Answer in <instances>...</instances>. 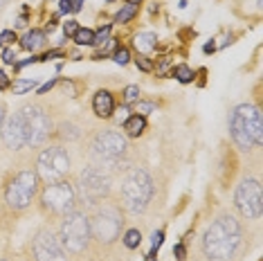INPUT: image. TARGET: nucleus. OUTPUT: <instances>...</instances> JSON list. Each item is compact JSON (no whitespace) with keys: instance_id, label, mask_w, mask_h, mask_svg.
Returning a JSON list of instances; mask_svg holds the SVG:
<instances>
[{"instance_id":"obj_15","label":"nucleus","mask_w":263,"mask_h":261,"mask_svg":"<svg viewBox=\"0 0 263 261\" xmlns=\"http://www.w3.org/2000/svg\"><path fill=\"white\" fill-rule=\"evenodd\" d=\"M92 110L97 117H110L115 113V102H112V95L108 90H99L92 97Z\"/></svg>"},{"instance_id":"obj_31","label":"nucleus","mask_w":263,"mask_h":261,"mask_svg":"<svg viewBox=\"0 0 263 261\" xmlns=\"http://www.w3.org/2000/svg\"><path fill=\"white\" fill-rule=\"evenodd\" d=\"M16 41V34L11 32V29H5V32H0V45H9Z\"/></svg>"},{"instance_id":"obj_36","label":"nucleus","mask_w":263,"mask_h":261,"mask_svg":"<svg viewBox=\"0 0 263 261\" xmlns=\"http://www.w3.org/2000/svg\"><path fill=\"white\" fill-rule=\"evenodd\" d=\"M5 88H9V77L0 70V90H5Z\"/></svg>"},{"instance_id":"obj_6","label":"nucleus","mask_w":263,"mask_h":261,"mask_svg":"<svg viewBox=\"0 0 263 261\" xmlns=\"http://www.w3.org/2000/svg\"><path fill=\"white\" fill-rule=\"evenodd\" d=\"M124 228L122 210L115 203H99L95 205V214L90 216V236L95 243L108 248L112 246Z\"/></svg>"},{"instance_id":"obj_21","label":"nucleus","mask_w":263,"mask_h":261,"mask_svg":"<svg viewBox=\"0 0 263 261\" xmlns=\"http://www.w3.org/2000/svg\"><path fill=\"white\" fill-rule=\"evenodd\" d=\"M140 241H142L140 230H128V232L124 234V246H126L128 250H135V248L140 246Z\"/></svg>"},{"instance_id":"obj_33","label":"nucleus","mask_w":263,"mask_h":261,"mask_svg":"<svg viewBox=\"0 0 263 261\" xmlns=\"http://www.w3.org/2000/svg\"><path fill=\"white\" fill-rule=\"evenodd\" d=\"M3 61H5V63H11V65L16 63V52L11 50V47H7V50L3 52Z\"/></svg>"},{"instance_id":"obj_42","label":"nucleus","mask_w":263,"mask_h":261,"mask_svg":"<svg viewBox=\"0 0 263 261\" xmlns=\"http://www.w3.org/2000/svg\"><path fill=\"white\" fill-rule=\"evenodd\" d=\"M0 261H5V259H3V257H0Z\"/></svg>"},{"instance_id":"obj_19","label":"nucleus","mask_w":263,"mask_h":261,"mask_svg":"<svg viewBox=\"0 0 263 261\" xmlns=\"http://www.w3.org/2000/svg\"><path fill=\"white\" fill-rule=\"evenodd\" d=\"M173 77H178L180 84H189V81L194 79V72H191L189 65H176V68H173Z\"/></svg>"},{"instance_id":"obj_34","label":"nucleus","mask_w":263,"mask_h":261,"mask_svg":"<svg viewBox=\"0 0 263 261\" xmlns=\"http://www.w3.org/2000/svg\"><path fill=\"white\" fill-rule=\"evenodd\" d=\"M162 241H164V232H162V230L153 232V250H158V248L162 246Z\"/></svg>"},{"instance_id":"obj_12","label":"nucleus","mask_w":263,"mask_h":261,"mask_svg":"<svg viewBox=\"0 0 263 261\" xmlns=\"http://www.w3.org/2000/svg\"><path fill=\"white\" fill-rule=\"evenodd\" d=\"M261 182L256 178H245L241 180V185L236 187L234 194V205L238 210V214L248 221H254V218L261 216Z\"/></svg>"},{"instance_id":"obj_29","label":"nucleus","mask_w":263,"mask_h":261,"mask_svg":"<svg viewBox=\"0 0 263 261\" xmlns=\"http://www.w3.org/2000/svg\"><path fill=\"white\" fill-rule=\"evenodd\" d=\"M108 34H110V25H104V27H101L97 34H95V41H92V45H99V43H104V41L108 39Z\"/></svg>"},{"instance_id":"obj_30","label":"nucleus","mask_w":263,"mask_h":261,"mask_svg":"<svg viewBox=\"0 0 263 261\" xmlns=\"http://www.w3.org/2000/svg\"><path fill=\"white\" fill-rule=\"evenodd\" d=\"M63 32H65V36H74V34L79 32V23H77V21H68L63 25Z\"/></svg>"},{"instance_id":"obj_2","label":"nucleus","mask_w":263,"mask_h":261,"mask_svg":"<svg viewBox=\"0 0 263 261\" xmlns=\"http://www.w3.org/2000/svg\"><path fill=\"white\" fill-rule=\"evenodd\" d=\"M230 135L241 151H252L256 146H261L263 140L261 110L252 104L236 106L230 117Z\"/></svg>"},{"instance_id":"obj_7","label":"nucleus","mask_w":263,"mask_h":261,"mask_svg":"<svg viewBox=\"0 0 263 261\" xmlns=\"http://www.w3.org/2000/svg\"><path fill=\"white\" fill-rule=\"evenodd\" d=\"M74 189H77V198H81L83 203H88L92 207L104 203L112 189L110 171L99 169V167H95V164H88V167L81 169Z\"/></svg>"},{"instance_id":"obj_35","label":"nucleus","mask_w":263,"mask_h":261,"mask_svg":"<svg viewBox=\"0 0 263 261\" xmlns=\"http://www.w3.org/2000/svg\"><path fill=\"white\" fill-rule=\"evenodd\" d=\"M173 254H176V259H178V261H184V254H187V250H184L182 243H178V246L173 248Z\"/></svg>"},{"instance_id":"obj_25","label":"nucleus","mask_w":263,"mask_h":261,"mask_svg":"<svg viewBox=\"0 0 263 261\" xmlns=\"http://www.w3.org/2000/svg\"><path fill=\"white\" fill-rule=\"evenodd\" d=\"M59 135H61L63 140H77L81 133H79V128H77V126H72V124H63L61 133H59Z\"/></svg>"},{"instance_id":"obj_37","label":"nucleus","mask_w":263,"mask_h":261,"mask_svg":"<svg viewBox=\"0 0 263 261\" xmlns=\"http://www.w3.org/2000/svg\"><path fill=\"white\" fill-rule=\"evenodd\" d=\"M54 84H57V79H52V81H47L45 86H41V90H39V95H45V92H50L52 88H54Z\"/></svg>"},{"instance_id":"obj_3","label":"nucleus","mask_w":263,"mask_h":261,"mask_svg":"<svg viewBox=\"0 0 263 261\" xmlns=\"http://www.w3.org/2000/svg\"><path fill=\"white\" fill-rule=\"evenodd\" d=\"M90 160L95 167L99 169H117L124 162L128 153V142L126 135L119 133V130L106 128V130H97L95 138L90 140Z\"/></svg>"},{"instance_id":"obj_41","label":"nucleus","mask_w":263,"mask_h":261,"mask_svg":"<svg viewBox=\"0 0 263 261\" xmlns=\"http://www.w3.org/2000/svg\"><path fill=\"white\" fill-rule=\"evenodd\" d=\"M7 3H9V0H0V9H3L5 5H7Z\"/></svg>"},{"instance_id":"obj_24","label":"nucleus","mask_w":263,"mask_h":261,"mask_svg":"<svg viewBox=\"0 0 263 261\" xmlns=\"http://www.w3.org/2000/svg\"><path fill=\"white\" fill-rule=\"evenodd\" d=\"M81 3H83V0H61V7H59V11H61V14L79 11L81 9Z\"/></svg>"},{"instance_id":"obj_9","label":"nucleus","mask_w":263,"mask_h":261,"mask_svg":"<svg viewBox=\"0 0 263 261\" xmlns=\"http://www.w3.org/2000/svg\"><path fill=\"white\" fill-rule=\"evenodd\" d=\"M41 207H43L45 214L50 216H65L72 210H77V189L70 180H59L52 182L43 189L41 194Z\"/></svg>"},{"instance_id":"obj_1","label":"nucleus","mask_w":263,"mask_h":261,"mask_svg":"<svg viewBox=\"0 0 263 261\" xmlns=\"http://www.w3.org/2000/svg\"><path fill=\"white\" fill-rule=\"evenodd\" d=\"M243 243L241 223L232 214H220L202 236V252L209 261H234Z\"/></svg>"},{"instance_id":"obj_4","label":"nucleus","mask_w":263,"mask_h":261,"mask_svg":"<svg viewBox=\"0 0 263 261\" xmlns=\"http://www.w3.org/2000/svg\"><path fill=\"white\" fill-rule=\"evenodd\" d=\"M124 207L130 214H142L148 207L153 196V178L144 167H130L122 178V189H119Z\"/></svg>"},{"instance_id":"obj_27","label":"nucleus","mask_w":263,"mask_h":261,"mask_svg":"<svg viewBox=\"0 0 263 261\" xmlns=\"http://www.w3.org/2000/svg\"><path fill=\"white\" fill-rule=\"evenodd\" d=\"M140 99V88L137 86H126L124 88V102L126 104H135Z\"/></svg>"},{"instance_id":"obj_17","label":"nucleus","mask_w":263,"mask_h":261,"mask_svg":"<svg viewBox=\"0 0 263 261\" xmlns=\"http://www.w3.org/2000/svg\"><path fill=\"white\" fill-rule=\"evenodd\" d=\"M146 128V120L142 115H133V117H126L124 120V135L128 138H140Z\"/></svg>"},{"instance_id":"obj_10","label":"nucleus","mask_w":263,"mask_h":261,"mask_svg":"<svg viewBox=\"0 0 263 261\" xmlns=\"http://www.w3.org/2000/svg\"><path fill=\"white\" fill-rule=\"evenodd\" d=\"M68 174H70V153L63 146L52 144V146H45L39 153V160H36L39 180H43L45 185H52V182L68 178Z\"/></svg>"},{"instance_id":"obj_26","label":"nucleus","mask_w":263,"mask_h":261,"mask_svg":"<svg viewBox=\"0 0 263 261\" xmlns=\"http://www.w3.org/2000/svg\"><path fill=\"white\" fill-rule=\"evenodd\" d=\"M135 110H137L135 115L146 117L151 110H155V104H153V102H142V99H137V102H135Z\"/></svg>"},{"instance_id":"obj_13","label":"nucleus","mask_w":263,"mask_h":261,"mask_svg":"<svg viewBox=\"0 0 263 261\" xmlns=\"http://www.w3.org/2000/svg\"><path fill=\"white\" fill-rule=\"evenodd\" d=\"M34 261H68V252L63 250L59 236L50 228H43L32 239Z\"/></svg>"},{"instance_id":"obj_8","label":"nucleus","mask_w":263,"mask_h":261,"mask_svg":"<svg viewBox=\"0 0 263 261\" xmlns=\"http://www.w3.org/2000/svg\"><path fill=\"white\" fill-rule=\"evenodd\" d=\"M39 192V176L32 169H23L18 171L5 187V203L11 210L23 212L34 203V196Z\"/></svg>"},{"instance_id":"obj_20","label":"nucleus","mask_w":263,"mask_h":261,"mask_svg":"<svg viewBox=\"0 0 263 261\" xmlns=\"http://www.w3.org/2000/svg\"><path fill=\"white\" fill-rule=\"evenodd\" d=\"M14 92L16 95H23V92H29V90H34L36 88V79H18V81H14Z\"/></svg>"},{"instance_id":"obj_5","label":"nucleus","mask_w":263,"mask_h":261,"mask_svg":"<svg viewBox=\"0 0 263 261\" xmlns=\"http://www.w3.org/2000/svg\"><path fill=\"white\" fill-rule=\"evenodd\" d=\"M59 241H61L63 250L70 257H81L83 252L90 248L92 236H90V216L81 210H72L65 214L59 225Z\"/></svg>"},{"instance_id":"obj_32","label":"nucleus","mask_w":263,"mask_h":261,"mask_svg":"<svg viewBox=\"0 0 263 261\" xmlns=\"http://www.w3.org/2000/svg\"><path fill=\"white\" fill-rule=\"evenodd\" d=\"M137 68L144 70V72H151V70H153V63L148 61L146 57H137Z\"/></svg>"},{"instance_id":"obj_11","label":"nucleus","mask_w":263,"mask_h":261,"mask_svg":"<svg viewBox=\"0 0 263 261\" xmlns=\"http://www.w3.org/2000/svg\"><path fill=\"white\" fill-rule=\"evenodd\" d=\"M18 113L23 117V124H25V138H27L25 146H34L36 149V146L45 144L52 133V120L47 115V110L39 104H27Z\"/></svg>"},{"instance_id":"obj_28","label":"nucleus","mask_w":263,"mask_h":261,"mask_svg":"<svg viewBox=\"0 0 263 261\" xmlns=\"http://www.w3.org/2000/svg\"><path fill=\"white\" fill-rule=\"evenodd\" d=\"M112 59H115V63H119V65H126L128 59H130V54H128L126 47H117L115 54H112Z\"/></svg>"},{"instance_id":"obj_18","label":"nucleus","mask_w":263,"mask_h":261,"mask_svg":"<svg viewBox=\"0 0 263 261\" xmlns=\"http://www.w3.org/2000/svg\"><path fill=\"white\" fill-rule=\"evenodd\" d=\"M155 45H158V36H155L153 32H142V34H137L135 36V47L142 52V54L155 50Z\"/></svg>"},{"instance_id":"obj_14","label":"nucleus","mask_w":263,"mask_h":261,"mask_svg":"<svg viewBox=\"0 0 263 261\" xmlns=\"http://www.w3.org/2000/svg\"><path fill=\"white\" fill-rule=\"evenodd\" d=\"M0 135H3V142L5 146L11 151H18L27 144V138H25V124H23V117L21 113H14L9 120H5L3 128H0Z\"/></svg>"},{"instance_id":"obj_40","label":"nucleus","mask_w":263,"mask_h":261,"mask_svg":"<svg viewBox=\"0 0 263 261\" xmlns=\"http://www.w3.org/2000/svg\"><path fill=\"white\" fill-rule=\"evenodd\" d=\"M140 3H142V0H128V5H135V7H137Z\"/></svg>"},{"instance_id":"obj_22","label":"nucleus","mask_w":263,"mask_h":261,"mask_svg":"<svg viewBox=\"0 0 263 261\" xmlns=\"http://www.w3.org/2000/svg\"><path fill=\"white\" fill-rule=\"evenodd\" d=\"M135 14H137V7H135V5H126V7H122V9L117 11L115 23H128Z\"/></svg>"},{"instance_id":"obj_23","label":"nucleus","mask_w":263,"mask_h":261,"mask_svg":"<svg viewBox=\"0 0 263 261\" xmlns=\"http://www.w3.org/2000/svg\"><path fill=\"white\" fill-rule=\"evenodd\" d=\"M72 39H74L79 45H92V41H95V32H92V29H81V27H79V32H77Z\"/></svg>"},{"instance_id":"obj_43","label":"nucleus","mask_w":263,"mask_h":261,"mask_svg":"<svg viewBox=\"0 0 263 261\" xmlns=\"http://www.w3.org/2000/svg\"><path fill=\"white\" fill-rule=\"evenodd\" d=\"M108 3H112V0H108Z\"/></svg>"},{"instance_id":"obj_16","label":"nucleus","mask_w":263,"mask_h":261,"mask_svg":"<svg viewBox=\"0 0 263 261\" xmlns=\"http://www.w3.org/2000/svg\"><path fill=\"white\" fill-rule=\"evenodd\" d=\"M43 45H45V32H41V29H29L25 36L21 39V47L27 52H36Z\"/></svg>"},{"instance_id":"obj_38","label":"nucleus","mask_w":263,"mask_h":261,"mask_svg":"<svg viewBox=\"0 0 263 261\" xmlns=\"http://www.w3.org/2000/svg\"><path fill=\"white\" fill-rule=\"evenodd\" d=\"M5 117H7V108H5V104H0V128L5 124Z\"/></svg>"},{"instance_id":"obj_39","label":"nucleus","mask_w":263,"mask_h":261,"mask_svg":"<svg viewBox=\"0 0 263 261\" xmlns=\"http://www.w3.org/2000/svg\"><path fill=\"white\" fill-rule=\"evenodd\" d=\"M146 261H155V250H151L146 254Z\"/></svg>"}]
</instances>
